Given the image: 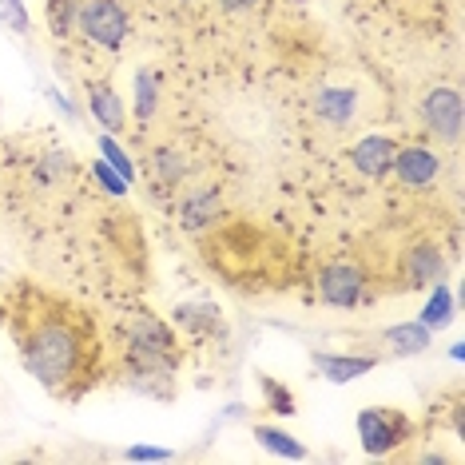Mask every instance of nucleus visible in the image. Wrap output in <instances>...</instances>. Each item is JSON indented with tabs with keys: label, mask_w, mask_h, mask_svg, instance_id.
I'll use <instances>...</instances> for the list:
<instances>
[{
	"label": "nucleus",
	"mask_w": 465,
	"mask_h": 465,
	"mask_svg": "<svg viewBox=\"0 0 465 465\" xmlns=\"http://www.w3.org/2000/svg\"><path fill=\"white\" fill-rule=\"evenodd\" d=\"M251 433H255V441L262 450L274 453V458H282V461H302L306 458V446L294 438V433L282 430V426H267V421H262V426H255Z\"/></svg>",
	"instance_id": "15"
},
{
	"label": "nucleus",
	"mask_w": 465,
	"mask_h": 465,
	"mask_svg": "<svg viewBox=\"0 0 465 465\" xmlns=\"http://www.w3.org/2000/svg\"><path fill=\"white\" fill-rule=\"evenodd\" d=\"M370 294V274L358 267V262H326L319 271V299L326 306H334V311H354V306H362Z\"/></svg>",
	"instance_id": "6"
},
{
	"label": "nucleus",
	"mask_w": 465,
	"mask_h": 465,
	"mask_svg": "<svg viewBox=\"0 0 465 465\" xmlns=\"http://www.w3.org/2000/svg\"><path fill=\"white\" fill-rule=\"evenodd\" d=\"M219 215H223V199L211 192V187L183 195V203H179V223H183L187 231H207V227H215Z\"/></svg>",
	"instance_id": "12"
},
{
	"label": "nucleus",
	"mask_w": 465,
	"mask_h": 465,
	"mask_svg": "<svg viewBox=\"0 0 465 465\" xmlns=\"http://www.w3.org/2000/svg\"><path fill=\"white\" fill-rule=\"evenodd\" d=\"M48 100H52V104H56V108H60V112H64V115H68V120H72V115H76V112H72V104H68L64 96H60V92H56V88H48Z\"/></svg>",
	"instance_id": "26"
},
{
	"label": "nucleus",
	"mask_w": 465,
	"mask_h": 465,
	"mask_svg": "<svg viewBox=\"0 0 465 465\" xmlns=\"http://www.w3.org/2000/svg\"><path fill=\"white\" fill-rule=\"evenodd\" d=\"M128 370L143 382L175 374V334L160 319H140L128 331Z\"/></svg>",
	"instance_id": "2"
},
{
	"label": "nucleus",
	"mask_w": 465,
	"mask_h": 465,
	"mask_svg": "<svg viewBox=\"0 0 465 465\" xmlns=\"http://www.w3.org/2000/svg\"><path fill=\"white\" fill-rule=\"evenodd\" d=\"M446 251H441V242L433 239H418L410 242L406 251H401V282H406L410 291H421V287H433V282H446Z\"/></svg>",
	"instance_id": "7"
},
{
	"label": "nucleus",
	"mask_w": 465,
	"mask_h": 465,
	"mask_svg": "<svg viewBox=\"0 0 465 465\" xmlns=\"http://www.w3.org/2000/svg\"><path fill=\"white\" fill-rule=\"evenodd\" d=\"M152 160H155V175H160L163 183H179V179H183V172H187L183 155H175L172 147H160V152H155Z\"/></svg>",
	"instance_id": "21"
},
{
	"label": "nucleus",
	"mask_w": 465,
	"mask_h": 465,
	"mask_svg": "<svg viewBox=\"0 0 465 465\" xmlns=\"http://www.w3.org/2000/svg\"><path fill=\"white\" fill-rule=\"evenodd\" d=\"M187 5H192V0H187Z\"/></svg>",
	"instance_id": "27"
},
{
	"label": "nucleus",
	"mask_w": 465,
	"mask_h": 465,
	"mask_svg": "<svg viewBox=\"0 0 465 465\" xmlns=\"http://www.w3.org/2000/svg\"><path fill=\"white\" fill-rule=\"evenodd\" d=\"M155 108H160V72L140 68L135 72V120L152 124Z\"/></svg>",
	"instance_id": "18"
},
{
	"label": "nucleus",
	"mask_w": 465,
	"mask_h": 465,
	"mask_svg": "<svg viewBox=\"0 0 465 465\" xmlns=\"http://www.w3.org/2000/svg\"><path fill=\"white\" fill-rule=\"evenodd\" d=\"M314 112H319V120L331 124V128L354 124V112H358L354 88H322L319 96H314Z\"/></svg>",
	"instance_id": "14"
},
{
	"label": "nucleus",
	"mask_w": 465,
	"mask_h": 465,
	"mask_svg": "<svg viewBox=\"0 0 465 465\" xmlns=\"http://www.w3.org/2000/svg\"><path fill=\"white\" fill-rule=\"evenodd\" d=\"M84 0H45V20L52 40H72L76 36V13Z\"/></svg>",
	"instance_id": "16"
},
{
	"label": "nucleus",
	"mask_w": 465,
	"mask_h": 465,
	"mask_svg": "<svg viewBox=\"0 0 465 465\" xmlns=\"http://www.w3.org/2000/svg\"><path fill=\"white\" fill-rule=\"evenodd\" d=\"M219 8H223L227 16H242V13H255V8L262 5V0H215Z\"/></svg>",
	"instance_id": "25"
},
{
	"label": "nucleus",
	"mask_w": 465,
	"mask_h": 465,
	"mask_svg": "<svg viewBox=\"0 0 465 465\" xmlns=\"http://www.w3.org/2000/svg\"><path fill=\"white\" fill-rule=\"evenodd\" d=\"M13 338L25 370L48 394L80 398L92 382V370L100 358L96 326L88 314L60 302H20L13 314Z\"/></svg>",
	"instance_id": "1"
},
{
	"label": "nucleus",
	"mask_w": 465,
	"mask_h": 465,
	"mask_svg": "<svg viewBox=\"0 0 465 465\" xmlns=\"http://www.w3.org/2000/svg\"><path fill=\"white\" fill-rule=\"evenodd\" d=\"M100 160L112 163L115 172L124 175V183H135V167H132V160H128V152H124L120 135H108V132L100 135Z\"/></svg>",
	"instance_id": "20"
},
{
	"label": "nucleus",
	"mask_w": 465,
	"mask_h": 465,
	"mask_svg": "<svg viewBox=\"0 0 465 465\" xmlns=\"http://www.w3.org/2000/svg\"><path fill=\"white\" fill-rule=\"evenodd\" d=\"M382 342H386V354L394 358H414V354H426L430 342H433V331L421 322H398L382 331Z\"/></svg>",
	"instance_id": "13"
},
{
	"label": "nucleus",
	"mask_w": 465,
	"mask_h": 465,
	"mask_svg": "<svg viewBox=\"0 0 465 465\" xmlns=\"http://www.w3.org/2000/svg\"><path fill=\"white\" fill-rule=\"evenodd\" d=\"M92 175H96V183L104 187L108 195H128V183H124V175L115 172L112 163H104V160H96L92 163Z\"/></svg>",
	"instance_id": "22"
},
{
	"label": "nucleus",
	"mask_w": 465,
	"mask_h": 465,
	"mask_svg": "<svg viewBox=\"0 0 465 465\" xmlns=\"http://www.w3.org/2000/svg\"><path fill=\"white\" fill-rule=\"evenodd\" d=\"M84 96H88L92 120H96L108 135H120L124 128H128V108H124L120 92H115L108 80H88L84 84Z\"/></svg>",
	"instance_id": "9"
},
{
	"label": "nucleus",
	"mask_w": 465,
	"mask_h": 465,
	"mask_svg": "<svg viewBox=\"0 0 465 465\" xmlns=\"http://www.w3.org/2000/svg\"><path fill=\"white\" fill-rule=\"evenodd\" d=\"M418 120L430 135H438V143H458L461 140V128H465V104H461V92L450 88V84H438L430 88L418 104Z\"/></svg>",
	"instance_id": "5"
},
{
	"label": "nucleus",
	"mask_w": 465,
	"mask_h": 465,
	"mask_svg": "<svg viewBox=\"0 0 465 465\" xmlns=\"http://www.w3.org/2000/svg\"><path fill=\"white\" fill-rule=\"evenodd\" d=\"M390 175H398V183L406 187V192H430L441 175V155L430 152V147H421V143H406V147L398 143Z\"/></svg>",
	"instance_id": "8"
},
{
	"label": "nucleus",
	"mask_w": 465,
	"mask_h": 465,
	"mask_svg": "<svg viewBox=\"0 0 465 465\" xmlns=\"http://www.w3.org/2000/svg\"><path fill=\"white\" fill-rule=\"evenodd\" d=\"M128 461H172V450H160V446H132L124 450Z\"/></svg>",
	"instance_id": "24"
},
{
	"label": "nucleus",
	"mask_w": 465,
	"mask_h": 465,
	"mask_svg": "<svg viewBox=\"0 0 465 465\" xmlns=\"http://www.w3.org/2000/svg\"><path fill=\"white\" fill-rule=\"evenodd\" d=\"M394 155H398V143L390 140V135H362V140L351 147L354 172L366 179H386L390 167H394Z\"/></svg>",
	"instance_id": "10"
},
{
	"label": "nucleus",
	"mask_w": 465,
	"mask_h": 465,
	"mask_svg": "<svg viewBox=\"0 0 465 465\" xmlns=\"http://www.w3.org/2000/svg\"><path fill=\"white\" fill-rule=\"evenodd\" d=\"M262 394H267L274 414H294V394H291L287 386H274L271 378H262Z\"/></svg>",
	"instance_id": "23"
},
{
	"label": "nucleus",
	"mask_w": 465,
	"mask_h": 465,
	"mask_svg": "<svg viewBox=\"0 0 465 465\" xmlns=\"http://www.w3.org/2000/svg\"><path fill=\"white\" fill-rule=\"evenodd\" d=\"M76 36L104 52H120L132 36V8L124 0H84L76 13Z\"/></svg>",
	"instance_id": "3"
},
{
	"label": "nucleus",
	"mask_w": 465,
	"mask_h": 465,
	"mask_svg": "<svg viewBox=\"0 0 465 465\" xmlns=\"http://www.w3.org/2000/svg\"><path fill=\"white\" fill-rule=\"evenodd\" d=\"M311 362L319 366V374L326 382L346 386V382H354V378L370 374V370L378 366V354H314Z\"/></svg>",
	"instance_id": "11"
},
{
	"label": "nucleus",
	"mask_w": 465,
	"mask_h": 465,
	"mask_svg": "<svg viewBox=\"0 0 465 465\" xmlns=\"http://www.w3.org/2000/svg\"><path fill=\"white\" fill-rule=\"evenodd\" d=\"M453 291L446 287V282H433L430 287V302H426V311H421V326H430V331H446V326L453 322Z\"/></svg>",
	"instance_id": "17"
},
{
	"label": "nucleus",
	"mask_w": 465,
	"mask_h": 465,
	"mask_svg": "<svg viewBox=\"0 0 465 465\" xmlns=\"http://www.w3.org/2000/svg\"><path fill=\"white\" fill-rule=\"evenodd\" d=\"M358 441L370 458H390L401 446L414 441V421L401 410H386V406H370L358 414Z\"/></svg>",
	"instance_id": "4"
},
{
	"label": "nucleus",
	"mask_w": 465,
	"mask_h": 465,
	"mask_svg": "<svg viewBox=\"0 0 465 465\" xmlns=\"http://www.w3.org/2000/svg\"><path fill=\"white\" fill-rule=\"evenodd\" d=\"M0 25H5L13 36L33 40V16H28L25 0H0Z\"/></svg>",
	"instance_id": "19"
}]
</instances>
